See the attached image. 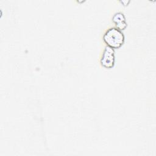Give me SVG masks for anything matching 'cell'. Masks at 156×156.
I'll use <instances>...</instances> for the list:
<instances>
[{"mask_svg":"<svg viewBox=\"0 0 156 156\" xmlns=\"http://www.w3.org/2000/svg\"><path fill=\"white\" fill-rule=\"evenodd\" d=\"M103 40L107 45L113 49L120 48L124 42V35L117 28H110L104 34Z\"/></svg>","mask_w":156,"mask_h":156,"instance_id":"obj_1","label":"cell"},{"mask_svg":"<svg viewBox=\"0 0 156 156\" xmlns=\"http://www.w3.org/2000/svg\"><path fill=\"white\" fill-rule=\"evenodd\" d=\"M101 63L102 66L106 68H112L115 65V51L113 48L106 46L102 58Z\"/></svg>","mask_w":156,"mask_h":156,"instance_id":"obj_2","label":"cell"},{"mask_svg":"<svg viewBox=\"0 0 156 156\" xmlns=\"http://www.w3.org/2000/svg\"><path fill=\"white\" fill-rule=\"evenodd\" d=\"M112 21L115 24L117 29L120 30H124L127 26L126 18L124 14L121 12H117L115 13L112 18Z\"/></svg>","mask_w":156,"mask_h":156,"instance_id":"obj_3","label":"cell"},{"mask_svg":"<svg viewBox=\"0 0 156 156\" xmlns=\"http://www.w3.org/2000/svg\"><path fill=\"white\" fill-rule=\"evenodd\" d=\"M122 4H123V5H128V4L130 2V1H120Z\"/></svg>","mask_w":156,"mask_h":156,"instance_id":"obj_4","label":"cell"}]
</instances>
